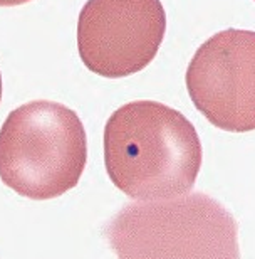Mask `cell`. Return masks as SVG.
Returning <instances> with one entry per match:
<instances>
[{
    "label": "cell",
    "mask_w": 255,
    "mask_h": 259,
    "mask_svg": "<svg viewBox=\"0 0 255 259\" xmlns=\"http://www.w3.org/2000/svg\"><path fill=\"white\" fill-rule=\"evenodd\" d=\"M203 150L188 118L158 101L126 103L104 128V163L111 182L134 200L188 194Z\"/></svg>",
    "instance_id": "cell-1"
},
{
    "label": "cell",
    "mask_w": 255,
    "mask_h": 259,
    "mask_svg": "<svg viewBox=\"0 0 255 259\" xmlns=\"http://www.w3.org/2000/svg\"><path fill=\"white\" fill-rule=\"evenodd\" d=\"M106 237L118 259H240L237 221L201 192L126 204Z\"/></svg>",
    "instance_id": "cell-2"
},
{
    "label": "cell",
    "mask_w": 255,
    "mask_h": 259,
    "mask_svg": "<svg viewBox=\"0 0 255 259\" xmlns=\"http://www.w3.org/2000/svg\"><path fill=\"white\" fill-rule=\"evenodd\" d=\"M86 162L84 125L61 103H25L0 128V179L27 199L49 200L69 192Z\"/></svg>",
    "instance_id": "cell-3"
},
{
    "label": "cell",
    "mask_w": 255,
    "mask_h": 259,
    "mask_svg": "<svg viewBox=\"0 0 255 259\" xmlns=\"http://www.w3.org/2000/svg\"><path fill=\"white\" fill-rule=\"evenodd\" d=\"M165 32L161 0H87L77 22V49L91 72L118 79L151 63Z\"/></svg>",
    "instance_id": "cell-4"
},
{
    "label": "cell",
    "mask_w": 255,
    "mask_h": 259,
    "mask_svg": "<svg viewBox=\"0 0 255 259\" xmlns=\"http://www.w3.org/2000/svg\"><path fill=\"white\" fill-rule=\"evenodd\" d=\"M186 90L212 125L233 133L255 130V32L222 30L196 49Z\"/></svg>",
    "instance_id": "cell-5"
},
{
    "label": "cell",
    "mask_w": 255,
    "mask_h": 259,
    "mask_svg": "<svg viewBox=\"0 0 255 259\" xmlns=\"http://www.w3.org/2000/svg\"><path fill=\"white\" fill-rule=\"evenodd\" d=\"M30 0H0V7H15V5L27 4Z\"/></svg>",
    "instance_id": "cell-6"
},
{
    "label": "cell",
    "mask_w": 255,
    "mask_h": 259,
    "mask_svg": "<svg viewBox=\"0 0 255 259\" xmlns=\"http://www.w3.org/2000/svg\"><path fill=\"white\" fill-rule=\"evenodd\" d=\"M0 101H2V72H0Z\"/></svg>",
    "instance_id": "cell-7"
}]
</instances>
